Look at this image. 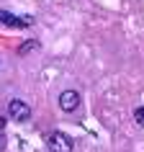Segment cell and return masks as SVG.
<instances>
[{
    "label": "cell",
    "instance_id": "cell-4",
    "mask_svg": "<svg viewBox=\"0 0 144 152\" xmlns=\"http://www.w3.org/2000/svg\"><path fill=\"white\" fill-rule=\"evenodd\" d=\"M59 108H62L64 113H72V111H77L80 108V93L77 90H62L59 93Z\"/></svg>",
    "mask_w": 144,
    "mask_h": 152
},
{
    "label": "cell",
    "instance_id": "cell-7",
    "mask_svg": "<svg viewBox=\"0 0 144 152\" xmlns=\"http://www.w3.org/2000/svg\"><path fill=\"white\" fill-rule=\"evenodd\" d=\"M5 124H8V119H5V116H0V132L5 129Z\"/></svg>",
    "mask_w": 144,
    "mask_h": 152
},
{
    "label": "cell",
    "instance_id": "cell-6",
    "mask_svg": "<svg viewBox=\"0 0 144 152\" xmlns=\"http://www.w3.org/2000/svg\"><path fill=\"white\" fill-rule=\"evenodd\" d=\"M134 121L139 126H144V106H136L134 108Z\"/></svg>",
    "mask_w": 144,
    "mask_h": 152
},
{
    "label": "cell",
    "instance_id": "cell-8",
    "mask_svg": "<svg viewBox=\"0 0 144 152\" xmlns=\"http://www.w3.org/2000/svg\"><path fill=\"white\" fill-rule=\"evenodd\" d=\"M3 150H5V137L0 134V152H3Z\"/></svg>",
    "mask_w": 144,
    "mask_h": 152
},
{
    "label": "cell",
    "instance_id": "cell-5",
    "mask_svg": "<svg viewBox=\"0 0 144 152\" xmlns=\"http://www.w3.org/2000/svg\"><path fill=\"white\" fill-rule=\"evenodd\" d=\"M31 49H39V41L31 39V41H26V44H21L18 47V54H26V52H31Z\"/></svg>",
    "mask_w": 144,
    "mask_h": 152
},
{
    "label": "cell",
    "instance_id": "cell-1",
    "mask_svg": "<svg viewBox=\"0 0 144 152\" xmlns=\"http://www.w3.org/2000/svg\"><path fill=\"white\" fill-rule=\"evenodd\" d=\"M47 147H49V152H72L75 150V142H72L70 134H64V132L57 129V132H49Z\"/></svg>",
    "mask_w": 144,
    "mask_h": 152
},
{
    "label": "cell",
    "instance_id": "cell-2",
    "mask_svg": "<svg viewBox=\"0 0 144 152\" xmlns=\"http://www.w3.org/2000/svg\"><path fill=\"white\" fill-rule=\"evenodd\" d=\"M8 116L13 121H28L31 119V106L26 103V101H21V98H10L8 101Z\"/></svg>",
    "mask_w": 144,
    "mask_h": 152
},
{
    "label": "cell",
    "instance_id": "cell-3",
    "mask_svg": "<svg viewBox=\"0 0 144 152\" xmlns=\"http://www.w3.org/2000/svg\"><path fill=\"white\" fill-rule=\"evenodd\" d=\"M33 16H13L10 10H0V26H16V28H26L33 26Z\"/></svg>",
    "mask_w": 144,
    "mask_h": 152
}]
</instances>
